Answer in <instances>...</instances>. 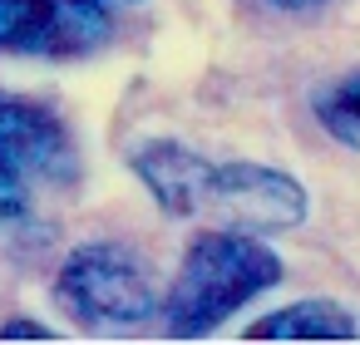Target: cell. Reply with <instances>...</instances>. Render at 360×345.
I'll return each instance as SVG.
<instances>
[{
	"label": "cell",
	"mask_w": 360,
	"mask_h": 345,
	"mask_svg": "<svg viewBox=\"0 0 360 345\" xmlns=\"http://www.w3.org/2000/svg\"><path fill=\"white\" fill-rule=\"evenodd\" d=\"M281 276H286L281 256L266 242H257V232H237V227L207 232L183 252L173 271V286L158 311L163 330L173 340L212 335L227 315H237L247 301L271 291Z\"/></svg>",
	"instance_id": "1"
},
{
	"label": "cell",
	"mask_w": 360,
	"mask_h": 345,
	"mask_svg": "<svg viewBox=\"0 0 360 345\" xmlns=\"http://www.w3.org/2000/svg\"><path fill=\"white\" fill-rule=\"evenodd\" d=\"M55 301L84 325L104 335H124L148 325L163 306L148 286L143 261L119 242H84L65 256L55 276Z\"/></svg>",
	"instance_id": "2"
},
{
	"label": "cell",
	"mask_w": 360,
	"mask_h": 345,
	"mask_svg": "<svg viewBox=\"0 0 360 345\" xmlns=\"http://www.w3.org/2000/svg\"><path fill=\"white\" fill-rule=\"evenodd\" d=\"M306 188L281 173V168H266V163H247V158H232V163H212L202 168V183H198V202H193V217H217L222 227H237V232H291L306 222Z\"/></svg>",
	"instance_id": "3"
},
{
	"label": "cell",
	"mask_w": 360,
	"mask_h": 345,
	"mask_svg": "<svg viewBox=\"0 0 360 345\" xmlns=\"http://www.w3.org/2000/svg\"><path fill=\"white\" fill-rule=\"evenodd\" d=\"M109 40L104 0H0V50L25 60H79Z\"/></svg>",
	"instance_id": "4"
},
{
	"label": "cell",
	"mask_w": 360,
	"mask_h": 345,
	"mask_svg": "<svg viewBox=\"0 0 360 345\" xmlns=\"http://www.w3.org/2000/svg\"><path fill=\"white\" fill-rule=\"evenodd\" d=\"M0 148H6L30 178L40 183H75L79 178V148L75 134L65 129V119L35 99L20 94H0Z\"/></svg>",
	"instance_id": "5"
},
{
	"label": "cell",
	"mask_w": 360,
	"mask_h": 345,
	"mask_svg": "<svg viewBox=\"0 0 360 345\" xmlns=\"http://www.w3.org/2000/svg\"><path fill=\"white\" fill-rule=\"evenodd\" d=\"M129 168L168 217H193L198 183H202V168H207L202 153H193L178 138H148L129 153Z\"/></svg>",
	"instance_id": "6"
},
{
	"label": "cell",
	"mask_w": 360,
	"mask_h": 345,
	"mask_svg": "<svg viewBox=\"0 0 360 345\" xmlns=\"http://www.w3.org/2000/svg\"><path fill=\"white\" fill-rule=\"evenodd\" d=\"M242 335L247 340H355V315L330 296H306L252 320Z\"/></svg>",
	"instance_id": "7"
},
{
	"label": "cell",
	"mask_w": 360,
	"mask_h": 345,
	"mask_svg": "<svg viewBox=\"0 0 360 345\" xmlns=\"http://www.w3.org/2000/svg\"><path fill=\"white\" fill-rule=\"evenodd\" d=\"M316 124L345 143V148H360V65L335 74L321 94H316Z\"/></svg>",
	"instance_id": "8"
},
{
	"label": "cell",
	"mask_w": 360,
	"mask_h": 345,
	"mask_svg": "<svg viewBox=\"0 0 360 345\" xmlns=\"http://www.w3.org/2000/svg\"><path fill=\"white\" fill-rule=\"evenodd\" d=\"M30 212V173L0 148V222H20Z\"/></svg>",
	"instance_id": "9"
},
{
	"label": "cell",
	"mask_w": 360,
	"mask_h": 345,
	"mask_svg": "<svg viewBox=\"0 0 360 345\" xmlns=\"http://www.w3.org/2000/svg\"><path fill=\"white\" fill-rule=\"evenodd\" d=\"M0 340H55V330L40 325V320H6L0 325Z\"/></svg>",
	"instance_id": "10"
},
{
	"label": "cell",
	"mask_w": 360,
	"mask_h": 345,
	"mask_svg": "<svg viewBox=\"0 0 360 345\" xmlns=\"http://www.w3.org/2000/svg\"><path fill=\"white\" fill-rule=\"evenodd\" d=\"M262 6H271V11H286V15H306V11H321V6H330V0H262Z\"/></svg>",
	"instance_id": "11"
},
{
	"label": "cell",
	"mask_w": 360,
	"mask_h": 345,
	"mask_svg": "<svg viewBox=\"0 0 360 345\" xmlns=\"http://www.w3.org/2000/svg\"><path fill=\"white\" fill-rule=\"evenodd\" d=\"M104 6H139V0H104Z\"/></svg>",
	"instance_id": "12"
}]
</instances>
